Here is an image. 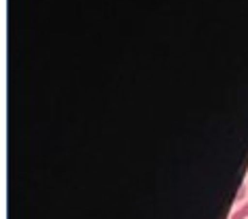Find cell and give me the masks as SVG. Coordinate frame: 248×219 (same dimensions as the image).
<instances>
[{
    "mask_svg": "<svg viewBox=\"0 0 248 219\" xmlns=\"http://www.w3.org/2000/svg\"><path fill=\"white\" fill-rule=\"evenodd\" d=\"M231 219H248V202H246V204H242L238 211H233Z\"/></svg>",
    "mask_w": 248,
    "mask_h": 219,
    "instance_id": "1",
    "label": "cell"
}]
</instances>
